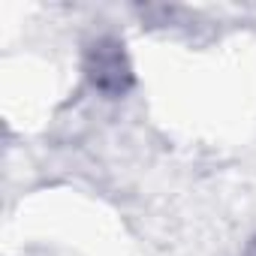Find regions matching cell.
Instances as JSON below:
<instances>
[{"instance_id":"obj_1","label":"cell","mask_w":256,"mask_h":256,"mask_svg":"<svg viewBox=\"0 0 256 256\" xmlns=\"http://www.w3.org/2000/svg\"><path fill=\"white\" fill-rule=\"evenodd\" d=\"M84 76L106 96H120L133 84V66L114 36H100L84 52Z\"/></svg>"}]
</instances>
